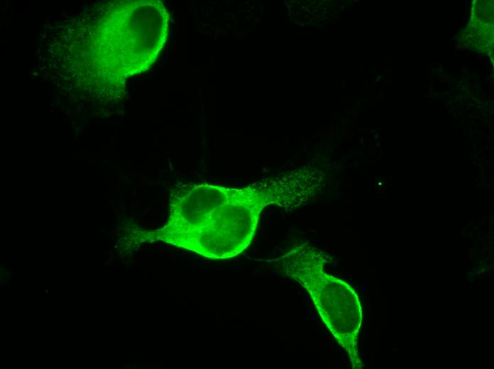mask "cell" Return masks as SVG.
Masks as SVG:
<instances>
[{
  "instance_id": "cell-1",
  "label": "cell",
  "mask_w": 494,
  "mask_h": 369,
  "mask_svg": "<svg viewBox=\"0 0 494 369\" xmlns=\"http://www.w3.org/2000/svg\"><path fill=\"white\" fill-rule=\"evenodd\" d=\"M273 185L234 189L207 182L177 184L158 239L205 258L227 259L250 244L262 209L276 199Z\"/></svg>"
},
{
  "instance_id": "cell-2",
  "label": "cell",
  "mask_w": 494,
  "mask_h": 369,
  "mask_svg": "<svg viewBox=\"0 0 494 369\" xmlns=\"http://www.w3.org/2000/svg\"><path fill=\"white\" fill-rule=\"evenodd\" d=\"M324 259L311 247H297L285 258V274L310 294L319 315L338 343L347 352L352 366L361 368L358 336L362 321L361 307L347 283L324 271Z\"/></svg>"
}]
</instances>
